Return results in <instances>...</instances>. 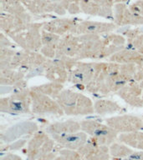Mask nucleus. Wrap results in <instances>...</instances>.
<instances>
[{"label": "nucleus", "mask_w": 143, "mask_h": 160, "mask_svg": "<svg viewBox=\"0 0 143 160\" xmlns=\"http://www.w3.org/2000/svg\"><path fill=\"white\" fill-rule=\"evenodd\" d=\"M58 101L60 107L68 114H86L94 111L91 102L88 98L70 90L60 92Z\"/></svg>", "instance_id": "nucleus-1"}, {"label": "nucleus", "mask_w": 143, "mask_h": 160, "mask_svg": "<svg viewBox=\"0 0 143 160\" xmlns=\"http://www.w3.org/2000/svg\"><path fill=\"white\" fill-rule=\"evenodd\" d=\"M82 128L85 132H89L92 135L95 141L100 142V143L107 144L111 142L115 138V131L112 128L107 127L105 125L100 124L97 122L93 121H85L81 122Z\"/></svg>", "instance_id": "nucleus-2"}, {"label": "nucleus", "mask_w": 143, "mask_h": 160, "mask_svg": "<svg viewBox=\"0 0 143 160\" xmlns=\"http://www.w3.org/2000/svg\"><path fill=\"white\" fill-rule=\"evenodd\" d=\"M24 93L19 92L12 97L6 98V103L1 102L2 109L6 108L5 111L10 112H27L29 108V98Z\"/></svg>", "instance_id": "nucleus-3"}, {"label": "nucleus", "mask_w": 143, "mask_h": 160, "mask_svg": "<svg viewBox=\"0 0 143 160\" xmlns=\"http://www.w3.org/2000/svg\"><path fill=\"white\" fill-rule=\"evenodd\" d=\"M108 124L116 131H130L141 127V119L130 116H123L109 119Z\"/></svg>", "instance_id": "nucleus-4"}, {"label": "nucleus", "mask_w": 143, "mask_h": 160, "mask_svg": "<svg viewBox=\"0 0 143 160\" xmlns=\"http://www.w3.org/2000/svg\"><path fill=\"white\" fill-rule=\"evenodd\" d=\"M57 140L62 145L72 149L81 147L86 141V135L83 132H72L57 137Z\"/></svg>", "instance_id": "nucleus-5"}, {"label": "nucleus", "mask_w": 143, "mask_h": 160, "mask_svg": "<svg viewBox=\"0 0 143 160\" xmlns=\"http://www.w3.org/2000/svg\"><path fill=\"white\" fill-rule=\"evenodd\" d=\"M95 68L90 64H79L73 72L72 81L78 83H84L90 81Z\"/></svg>", "instance_id": "nucleus-6"}, {"label": "nucleus", "mask_w": 143, "mask_h": 160, "mask_svg": "<svg viewBox=\"0 0 143 160\" xmlns=\"http://www.w3.org/2000/svg\"><path fill=\"white\" fill-rule=\"evenodd\" d=\"M80 128V124H78L75 122H65L58 124H53L50 126V129L52 134L55 136H64V135L77 132Z\"/></svg>", "instance_id": "nucleus-7"}, {"label": "nucleus", "mask_w": 143, "mask_h": 160, "mask_svg": "<svg viewBox=\"0 0 143 160\" xmlns=\"http://www.w3.org/2000/svg\"><path fill=\"white\" fill-rule=\"evenodd\" d=\"M127 160H143V152H135L130 155Z\"/></svg>", "instance_id": "nucleus-8"}]
</instances>
